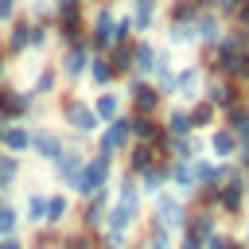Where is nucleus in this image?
<instances>
[{
	"label": "nucleus",
	"instance_id": "obj_29",
	"mask_svg": "<svg viewBox=\"0 0 249 249\" xmlns=\"http://www.w3.org/2000/svg\"><path fill=\"white\" fill-rule=\"evenodd\" d=\"M160 128H163L167 136H191L195 128H191V117H187V105H171V109H163Z\"/></svg>",
	"mask_w": 249,
	"mask_h": 249
},
{
	"label": "nucleus",
	"instance_id": "obj_43",
	"mask_svg": "<svg viewBox=\"0 0 249 249\" xmlns=\"http://www.w3.org/2000/svg\"><path fill=\"white\" fill-rule=\"evenodd\" d=\"M58 241H62V230H51V226H39V230L31 233V241H27V249H58Z\"/></svg>",
	"mask_w": 249,
	"mask_h": 249
},
{
	"label": "nucleus",
	"instance_id": "obj_10",
	"mask_svg": "<svg viewBox=\"0 0 249 249\" xmlns=\"http://www.w3.org/2000/svg\"><path fill=\"white\" fill-rule=\"evenodd\" d=\"M202 97L222 113V109H230V105L241 101V86L230 82V78H222V74H206V78H202Z\"/></svg>",
	"mask_w": 249,
	"mask_h": 249
},
{
	"label": "nucleus",
	"instance_id": "obj_37",
	"mask_svg": "<svg viewBox=\"0 0 249 249\" xmlns=\"http://www.w3.org/2000/svg\"><path fill=\"white\" fill-rule=\"evenodd\" d=\"M214 47H218V51H249V31H245V27L226 23V27H222V35L214 39Z\"/></svg>",
	"mask_w": 249,
	"mask_h": 249
},
{
	"label": "nucleus",
	"instance_id": "obj_41",
	"mask_svg": "<svg viewBox=\"0 0 249 249\" xmlns=\"http://www.w3.org/2000/svg\"><path fill=\"white\" fill-rule=\"evenodd\" d=\"M163 43H167L171 51H187V47H195L187 23H163Z\"/></svg>",
	"mask_w": 249,
	"mask_h": 249
},
{
	"label": "nucleus",
	"instance_id": "obj_35",
	"mask_svg": "<svg viewBox=\"0 0 249 249\" xmlns=\"http://www.w3.org/2000/svg\"><path fill=\"white\" fill-rule=\"evenodd\" d=\"M191 167H195V179H198V187H218V183H222V163H218V160H210V156H198V160H191Z\"/></svg>",
	"mask_w": 249,
	"mask_h": 249
},
{
	"label": "nucleus",
	"instance_id": "obj_47",
	"mask_svg": "<svg viewBox=\"0 0 249 249\" xmlns=\"http://www.w3.org/2000/svg\"><path fill=\"white\" fill-rule=\"evenodd\" d=\"M237 4H241V0H214V12L230 23V19H233V12H237Z\"/></svg>",
	"mask_w": 249,
	"mask_h": 249
},
{
	"label": "nucleus",
	"instance_id": "obj_58",
	"mask_svg": "<svg viewBox=\"0 0 249 249\" xmlns=\"http://www.w3.org/2000/svg\"><path fill=\"white\" fill-rule=\"evenodd\" d=\"M0 54H4V35H0Z\"/></svg>",
	"mask_w": 249,
	"mask_h": 249
},
{
	"label": "nucleus",
	"instance_id": "obj_38",
	"mask_svg": "<svg viewBox=\"0 0 249 249\" xmlns=\"http://www.w3.org/2000/svg\"><path fill=\"white\" fill-rule=\"evenodd\" d=\"M51 43H54V23H35V19H31V51H27V54L47 58Z\"/></svg>",
	"mask_w": 249,
	"mask_h": 249
},
{
	"label": "nucleus",
	"instance_id": "obj_1",
	"mask_svg": "<svg viewBox=\"0 0 249 249\" xmlns=\"http://www.w3.org/2000/svg\"><path fill=\"white\" fill-rule=\"evenodd\" d=\"M58 124H66V132L74 136V144L97 136V128H101V121L93 117L89 101L78 97V93H58Z\"/></svg>",
	"mask_w": 249,
	"mask_h": 249
},
{
	"label": "nucleus",
	"instance_id": "obj_15",
	"mask_svg": "<svg viewBox=\"0 0 249 249\" xmlns=\"http://www.w3.org/2000/svg\"><path fill=\"white\" fill-rule=\"evenodd\" d=\"M74 218V195L70 191H47V214H43V226L51 230H66Z\"/></svg>",
	"mask_w": 249,
	"mask_h": 249
},
{
	"label": "nucleus",
	"instance_id": "obj_21",
	"mask_svg": "<svg viewBox=\"0 0 249 249\" xmlns=\"http://www.w3.org/2000/svg\"><path fill=\"white\" fill-rule=\"evenodd\" d=\"M86 156H89V152H86L82 144H66V152H62V156H58V160L51 163V171H54V179L62 183V191H66V183H70V179H74V175L82 171V163H86Z\"/></svg>",
	"mask_w": 249,
	"mask_h": 249
},
{
	"label": "nucleus",
	"instance_id": "obj_12",
	"mask_svg": "<svg viewBox=\"0 0 249 249\" xmlns=\"http://www.w3.org/2000/svg\"><path fill=\"white\" fill-rule=\"evenodd\" d=\"M202 78H206V70H202L198 62H183V66H175V97H179L183 105L198 101V97H202Z\"/></svg>",
	"mask_w": 249,
	"mask_h": 249
},
{
	"label": "nucleus",
	"instance_id": "obj_32",
	"mask_svg": "<svg viewBox=\"0 0 249 249\" xmlns=\"http://www.w3.org/2000/svg\"><path fill=\"white\" fill-rule=\"evenodd\" d=\"M19 230H23L19 202H12V198H0V237H19Z\"/></svg>",
	"mask_w": 249,
	"mask_h": 249
},
{
	"label": "nucleus",
	"instance_id": "obj_48",
	"mask_svg": "<svg viewBox=\"0 0 249 249\" xmlns=\"http://www.w3.org/2000/svg\"><path fill=\"white\" fill-rule=\"evenodd\" d=\"M230 23L249 31V0H241V4H237V12H233V19H230Z\"/></svg>",
	"mask_w": 249,
	"mask_h": 249
},
{
	"label": "nucleus",
	"instance_id": "obj_8",
	"mask_svg": "<svg viewBox=\"0 0 249 249\" xmlns=\"http://www.w3.org/2000/svg\"><path fill=\"white\" fill-rule=\"evenodd\" d=\"M39 113V101L31 97L27 86H4L0 89V117L4 121H31Z\"/></svg>",
	"mask_w": 249,
	"mask_h": 249
},
{
	"label": "nucleus",
	"instance_id": "obj_22",
	"mask_svg": "<svg viewBox=\"0 0 249 249\" xmlns=\"http://www.w3.org/2000/svg\"><path fill=\"white\" fill-rule=\"evenodd\" d=\"M0 148H4L8 156H27V152H31V124H27V121H8Z\"/></svg>",
	"mask_w": 249,
	"mask_h": 249
},
{
	"label": "nucleus",
	"instance_id": "obj_59",
	"mask_svg": "<svg viewBox=\"0 0 249 249\" xmlns=\"http://www.w3.org/2000/svg\"><path fill=\"white\" fill-rule=\"evenodd\" d=\"M163 4H179V0H163Z\"/></svg>",
	"mask_w": 249,
	"mask_h": 249
},
{
	"label": "nucleus",
	"instance_id": "obj_40",
	"mask_svg": "<svg viewBox=\"0 0 249 249\" xmlns=\"http://www.w3.org/2000/svg\"><path fill=\"white\" fill-rule=\"evenodd\" d=\"M195 16H198V8H195L191 0H179V4H163V19H160V23H187V27H191Z\"/></svg>",
	"mask_w": 249,
	"mask_h": 249
},
{
	"label": "nucleus",
	"instance_id": "obj_53",
	"mask_svg": "<svg viewBox=\"0 0 249 249\" xmlns=\"http://www.w3.org/2000/svg\"><path fill=\"white\" fill-rule=\"evenodd\" d=\"M237 241H241V245L249 249V218H245V226H241V237H237Z\"/></svg>",
	"mask_w": 249,
	"mask_h": 249
},
{
	"label": "nucleus",
	"instance_id": "obj_4",
	"mask_svg": "<svg viewBox=\"0 0 249 249\" xmlns=\"http://www.w3.org/2000/svg\"><path fill=\"white\" fill-rule=\"evenodd\" d=\"M152 206H148V214H144V222H156V226H163V230H171V233H179L183 230V222H187V210H191V202L183 198V195H175V191H160L156 198H148Z\"/></svg>",
	"mask_w": 249,
	"mask_h": 249
},
{
	"label": "nucleus",
	"instance_id": "obj_51",
	"mask_svg": "<svg viewBox=\"0 0 249 249\" xmlns=\"http://www.w3.org/2000/svg\"><path fill=\"white\" fill-rule=\"evenodd\" d=\"M124 249H152V245H148V237H144V230H140V237H132Z\"/></svg>",
	"mask_w": 249,
	"mask_h": 249
},
{
	"label": "nucleus",
	"instance_id": "obj_26",
	"mask_svg": "<svg viewBox=\"0 0 249 249\" xmlns=\"http://www.w3.org/2000/svg\"><path fill=\"white\" fill-rule=\"evenodd\" d=\"M86 82H89V86H93V93H97V89L117 86L121 78L113 74V66H109V58H105V54H93V58H89V70H86Z\"/></svg>",
	"mask_w": 249,
	"mask_h": 249
},
{
	"label": "nucleus",
	"instance_id": "obj_19",
	"mask_svg": "<svg viewBox=\"0 0 249 249\" xmlns=\"http://www.w3.org/2000/svg\"><path fill=\"white\" fill-rule=\"evenodd\" d=\"M222 27H226V19H222L214 8L198 12V16L191 19V39H195V47H210V43L222 35Z\"/></svg>",
	"mask_w": 249,
	"mask_h": 249
},
{
	"label": "nucleus",
	"instance_id": "obj_60",
	"mask_svg": "<svg viewBox=\"0 0 249 249\" xmlns=\"http://www.w3.org/2000/svg\"><path fill=\"white\" fill-rule=\"evenodd\" d=\"M245 175H249V167H245Z\"/></svg>",
	"mask_w": 249,
	"mask_h": 249
},
{
	"label": "nucleus",
	"instance_id": "obj_36",
	"mask_svg": "<svg viewBox=\"0 0 249 249\" xmlns=\"http://www.w3.org/2000/svg\"><path fill=\"white\" fill-rule=\"evenodd\" d=\"M218 124H226L233 136H245V132H249V105H245V101H237V105L222 109V121H218Z\"/></svg>",
	"mask_w": 249,
	"mask_h": 249
},
{
	"label": "nucleus",
	"instance_id": "obj_52",
	"mask_svg": "<svg viewBox=\"0 0 249 249\" xmlns=\"http://www.w3.org/2000/svg\"><path fill=\"white\" fill-rule=\"evenodd\" d=\"M8 66H12V62H8V58H4V54H0V89H4V86H8Z\"/></svg>",
	"mask_w": 249,
	"mask_h": 249
},
{
	"label": "nucleus",
	"instance_id": "obj_31",
	"mask_svg": "<svg viewBox=\"0 0 249 249\" xmlns=\"http://www.w3.org/2000/svg\"><path fill=\"white\" fill-rule=\"evenodd\" d=\"M23 179V160L19 156H8L0 148V198H8V191Z\"/></svg>",
	"mask_w": 249,
	"mask_h": 249
},
{
	"label": "nucleus",
	"instance_id": "obj_7",
	"mask_svg": "<svg viewBox=\"0 0 249 249\" xmlns=\"http://www.w3.org/2000/svg\"><path fill=\"white\" fill-rule=\"evenodd\" d=\"M93 144H97V152H93V156H105V160L124 156V148L132 144L128 113H124V117H117V121H109V124H101V128H97V136H93Z\"/></svg>",
	"mask_w": 249,
	"mask_h": 249
},
{
	"label": "nucleus",
	"instance_id": "obj_34",
	"mask_svg": "<svg viewBox=\"0 0 249 249\" xmlns=\"http://www.w3.org/2000/svg\"><path fill=\"white\" fill-rule=\"evenodd\" d=\"M128 132H132V140L152 144L160 136V117H136V113H128Z\"/></svg>",
	"mask_w": 249,
	"mask_h": 249
},
{
	"label": "nucleus",
	"instance_id": "obj_45",
	"mask_svg": "<svg viewBox=\"0 0 249 249\" xmlns=\"http://www.w3.org/2000/svg\"><path fill=\"white\" fill-rule=\"evenodd\" d=\"M230 241H233V233H230V230H218V233H210V237L202 241V249H226Z\"/></svg>",
	"mask_w": 249,
	"mask_h": 249
},
{
	"label": "nucleus",
	"instance_id": "obj_42",
	"mask_svg": "<svg viewBox=\"0 0 249 249\" xmlns=\"http://www.w3.org/2000/svg\"><path fill=\"white\" fill-rule=\"evenodd\" d=\"M23 16L35 23H54V0H23Z\"/></svg>",
	"mask_w": 249,
	"mask_h": 249
},
{
	"label": "nucleus",
	"instance_id": "obj_39",
	"mask_svg": "<svg viewBox=\"0 0 249 249\" xmlns=\"http://www.w3.org/2000/svg\"><path fill=\"white\" fill-rule=\"evenodd\" d=\"M58 245H62V249H97V233H89V230H82V226H66Z\"/></svg>",
	"mask_w": 249,
	"mask_h": 249
},
{
	"label": "nucleus",
	"instance_id": "obj_55",
	"mask_svg": "<svg viewBox=\"0 0 249 249\" xmlns=\"http://www.w3.org/2000/svg\"><path fill=\"white\" fill-rule=\"evenodd\" d=\"M241 101H245V105H249V82H245V86H241Z\"/></svg>",
	"mask_w": 249,
	"mask_h": 249
},
{
	"label": "nucleus",
	"instance_id": "obj_27",
	"mask_svg": "<svg viewBox=\"0 0 249 249\" xmlns=\"http://www.w3.org/2000/svg\"><path fill=\"white\" fill-rule=\"evenodd\" d=\"M136 187H140L144 198H156L160 191H167V163H152L148 171H140L136 175Z\"/></svg>",
	"mask_w": 249,
	"mask_h": 249
},
{
	"label": "nucleus",
	"instance_id": "obj_46",
	"mask_svg": "<svg viewBox=\"0 0 249 249\" xmlns=\"http://www.w3.org/2000/svg\"><path fill=\"white\" fill-rule=\"evenodd\" d=\"M175 249H202V237H195L191 230H179L175 233Z\"/></svg>",
	"mask_w": 249,
	"mask_h": 249
},
{
	"label": "nucleus",
	"instance_id": "obj_23",
	"mask_svg": "<svg viewBox=\"0 0 249 249\" xmlns=\"http://www.w3.org/2000/svg\"><path fill=\"white\" fill-rule=\"evenodd\" d=\"M152 163H163V160H156V148H152V144L132 140V144L124 148V171H128V175H140V171H148Z\"/></svg>",
	"mask_w": 249,
	"mask_h": 249
},
{
	"label": "nucleus",
	"instance_id": "obj_18",
	"mask_svg": "<svg viewBox=\"0 0 249 249\" xmlns=\"http://www.w3.org/2000/svg\"><path fill=\"white\" fill-rule=\"evenodd\" d=\"M202 140H206V156L218 160V163H230V160L237 156V136H233L226 124H214L210 132H202Z\"/></svg>",
	"mask_w": 249,
	"mask_h": 249
},
{
	"label": "nucleus",
	"instance_id": "obj_33",
	"mask_svg": "<svg viewBox=\"0 0 249 249\" xmlns=\"http://www.w3.org/2000/svg\"><path fill=\"white\" fill-rule=\"evenodd\" d=\"M105 58H109V66H113L117 78H128L132 74V43H113L105 51Z\"/></svg>",
	"mask_w": 249,
	"mask_h": 249
},
{
	"label": "nucleus",
	"instance_id": "obj_50",
	"mask_svg": "<svg viewBox=\"0 0 249 249\" xmlns=\"http://www.w3.org/2000/svg\"><path fill=\"white\" fill-rule=\"evenodd\" d=\"M0 249H27L23 237H0Z\"/></svg>",
	"mask_w": 249,
	"mask_h": 249
},
{
	"label": "nucleus",
	"instance_id": "obj_54",
	"mask_svg": "<svg viewBox=\"0 0 249 249\" xmlns=\"http://www.w3.org/2000/svg\"><path fill=\"white\" fill-rule=\"evenodd\" d=\"M191 4H195L198 12H206V8H214V0H191Z\"/></svg>",
	"mask_w": 249,
	"mask_h": 249
},
{
	"label": "nucleus",
	"instance_id": "obj_49",
	"mask_svg": "<svg viewBox=\"0 0 249 249\" xmlns=\"http://www.w3.org/2000/svg\"><path fill=\"white\" fill-rule=\"evenodd\" d=\"M249 82V51H241V58H237V86H245Z\"/></svg>",
	"mask_w": 249,
	"mask_h": 249
},
{
	"label": "nucleus",
	"instance_id": "obj_61",
	"mask_svg": "<svg viewBox=\"0 0 249 249\" xmlns=\"http://www.w3.org/2000/svg\"><path fill=\"white\" fill-rule=\"evenodd\" d=\"M58 249H62V245H58Z\"/></svg>",
	"mask_w": 249,
	"mask_h": 249
},
{
	"label": "nucleus",
	"instance_id": "obj_24",
	"mask_svg": "<svg viewBox=\"0 0 249 249\" xmlns=\"http://www.w3.org/2000/svg\"><path fill=\"white\" fill-rule=\"evenodd\" d=\"M183 230H191L195 237H202V241H206L210 233H218V230H222V218H218L214 210H195V206H191V210H187Z\"/></svg>",
	"mask_w": 249,
	"mask_h": 249
},
{
	"label": "nucleus",
	"instance_id": "obj_9",
	"mask_svg": "<svg viewBox=\"0 0 249 249\" xmlns=\"http://www.w3.org/2000/svg\"><path fill=\"white\" fill-rule=\"evenodd\" d=\"M66 132L62 128H47V124H31V156L39 163H54L66 152Z\"/></svg>",
	"mask_w": 249,
	"mask_h": 249
},
{
	"label": "nucleus",
	"instance_id": "obj_30",
	"mask_svg": "<svg viewBox=\"0 0 249 249\" xmlns=\"http://www.w3.org/2000/svg\"><path fill=\"white\" fill-rule=\"evenodd\" d=\"M198 156H206V140H202V132L171 136V160H198Z\"/></svg>",
	"mask_w": 249,
	"mask_h": 249
},
{
	"label": "nucleus",
	"instance_id": "obj_3",
	"mask_svg": "<svg viewBox=\"0 0 249 249\" xmlns=\"http://www.w3.org/2000/svg\"><path fill=\"white\" fill-rule=\"evenodd\" d=\"M113 31H117V8H113V0H97L86 19V47L93 54H105L113 47Z\"/></svg>",
	"mask_w": 249,
	"mask_h": 249
},
{
	"label": "nucleus",
	"instance_id": "obj_13",
	"mask_svg": "<svg viewBox=\"0 0 249 249\" xmlns=\"http://www.w3.org/2000/svg\"><path fill=\"white\" fill-rule=\"evenodd\" d=\"M89 109H93V117H97L101 124H109V121H117V117H124V113H128V105H124V93H121L117 86H109V89H97V93L89 97Z\"/></svg>",
	"mask_w": 249,
	"mask_h": 249
},
{
	"label": "nucleus",
	"instance_id": "obj_16",
	"mask_svg": "<svg viewBox=\"0 0 249 249\" xmlns=\"http://www.w3.org/2000/svg\"><path fill=\"white\" fill-rule=\"evenodd\" d=\"M128 19H132L136 39L148 35V31L163 19V0H128Z\"/></svg>",
	"mask_w": 249,
	"mask_h": 249
},
{
	"label": "nucleus",
	"instance_id": "obj_56",
	"mask_svg": "<svg viewBox=\"0 0 249 249\" xmlns=\"http://www.w3.org/2000/svg\"><path fill=\"white\" fill-rule=\"evenodd\" d=\"M226 249H245V245H241V241H237V237H233V241H230V245H226Z\"/></svg>",
	"mask_w": 249,
	"mask_h": 249
},
{
	"label": "nucleus",
	"instance_id": "obj_25",
	"mask_svg": "<svg viewBox=\"0 0 249 249\" xmlns=\"http://www.w3.org/2000/svg\"><path fill=\"white\" fill-rule=\"evenodd\" d=\"M187 117H191V128H195V132H210V128L222 121V113H218V109H214L206 97L191 101V105H187Z\"/></svg>",
	"mask_w": 249,
	"mask_h": 249
},
{
	"label": "nucleus",
	"instance_id": "obj_44",
	"mask_svg": "<svg viewBox=\"0 0 249 249\" xmlns=\"http://www.w3.org/2000/svg\"><path fill=\"white\" fill-rule=\"evenodd\" d=\"M19 12H23V0H0V27H8Z\"/></svg>",
	"mask_w": 249,
	"mask_h": 249
},
{
	"label": "nucleus",
	"instance_id": "obj_5",
	"mask_svg": "<svg viewBox=\"0 0 249 249\" xmlns=\"http://www.w3.org/2000/svg\"><path fill=\"white\" fill-rule=\"evenodd\" d=\"M124 105H128V113H136V117H160L163 113V93L152 86V82H144V78H136V74H128L124 78Z\"/></svg>",
	"mask_w": 249,
	"mask_h": 249
},
{
	"label": "nucleus",
	"instance_id": "obj_57",
	"mask_svg": "<svg viewBox=\"0 0 249 249\" xmlns=\"http://www.w3.org/2000/svg\"><path fill=\"white\" fill-rule=\"evenodd\" d=\"M4 128H8V121H4V117H0V140H4Z\"/></svg>",
	"mask_w": 249,
	"mask_h": 249
},
{
	"label": "nucleus",
	"instance_id": "obj_6",
	"mask_svg": "<svg viewBox=\"0 0 249 249\" xmlns=\"http://www.w3.org/2000/svg\"><path fill=\"white\" fill-rule=\"evenodd\" d=\"M89 58H93V51L86 47V39H82V43H62V51H58V58H54V70H58L62 82L78 86V82L86 78V70H89Z\"/></svg>",
	"mask_w": 249,
	"mask_h": 249
},
{
	"label": "nucleus",
	"instance_id": "obj_14",
	"mask_svg": "<svg viewBox=\"0 0 249 249\" xmlns=\"http://www.w3.org/2000/svg\"><path fill=\"white\" fill-rule=\"evenodd\" d=\"M109 202H113V191H97V195L82 198V202H78V226H82V230H89V233H97V230H101V222H105Z\"/></svg>",
	"mask_w": 249,
	"mask_h": 249
},
{
	"label": "nucleus",
	"instance_id": "obj_20",
	"mask_svg": "<svg viewBox=\"0 0 249 249\" xmlns=\"http://www.w3.org/2000/svg\"><path fill=\"white\" fill-rule=\"evenodd\" d=\"M156 62H160V47L148 39V35H140V39H132V74L136 78H152L156 74Z\"/></svg>",
	"mask_w": 249,
	"mask_h": 249
},
{
	"label": "nucleus",
	"instance_id": "obj_2",
	"mask_svg": "<svg viewBox=\"0 0 249 249\" xmlns=\"http://www.w3.org/2000/svg\"><path fill=\"white\" fill-rule=\"evenodd\" d=\"M117 160H105V156H86V163H82V171L66 183V191L82 202V198H89V195H97V191H113V175H117V167H113Z\"/></svg>",
	"mask_w": 249,
	"mask_h": 249
},
{
	"label": "nucleus",
	"instance_id": "obj_11",
	"mask_svg": "<svg viewBox=\"0 0 249 249\" xmlns=\"http://www.w3.org/2000/svg\"><path fill=\"white\" fill-rule=\"evenodd\" d=\"M0 35H4V58H23L31 51V19L23 12L8 27H0Z\"/></svg>",
	"mask_w": 249,
	"mask_h": 249
},
{
	"label": "nucleus",
	"instance_id": "obj_17",
	"mask_svg": "<svg viewBox=\"0 0 249 249\" xmlns=\"http://www.w3.org/2000/svg\"><path fill=\"white\" fill-rule=\"evenodd\" d=\"M58 86H62V78H58V70H54V62H39L35 66V74H31V82H27V89H31V97L35 101H51V97H58Z\"/></svg>",
	"mask_w": 249,
	"mask_h": 249
},
{
	"label": "nucleus",
	"instance_id": "obj_28",
	"mask_svg": "<svg viewBox=\"0 0 249 249\" xmlns=\"http://www.w3.org/2000/svg\"><path fill=\"white\" fill-rule=\"evenodd\" d=\"M19 214H23V226H31V230H39V226H43V214H47V191H43V187H35V191H27V198H23V206H19Z\"/></svg>",
	"mask_w": 249,
	"mask_h": 249
}]
</instances>
